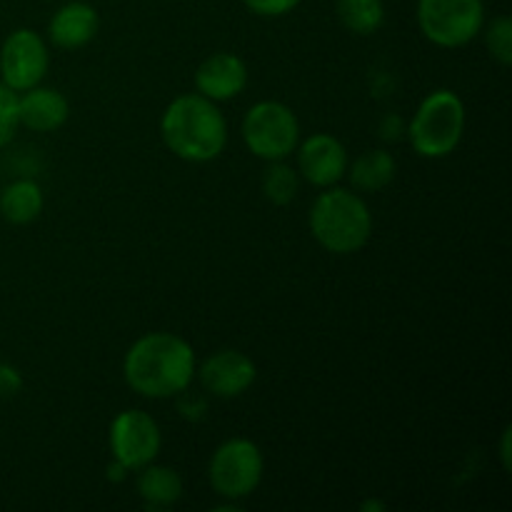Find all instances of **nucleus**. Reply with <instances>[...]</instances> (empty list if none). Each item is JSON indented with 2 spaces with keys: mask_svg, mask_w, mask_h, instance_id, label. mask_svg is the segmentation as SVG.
<instances>
[{
  "mask_svg": "<svg viewBox=\"0 0 512 512\" xmlns=\"http://www.w3.org/2000/svg\"><path fill=\"white\" fill-rule=\"evenodd\" d=\"M193 345L175 333H148L135 340L123 360V378L133 393L150 400L178 398L195 380Z\"/></svg>",
  "mask_w": 512,
  "mask_h": 512,
  "instance_id": "1",
  "label": "nucleus"
},
{
  "mask_svg": "<svg viewBox=\"0 0 512 512\" xmlns=\"http://www.w3.org/2000/svg\"><path fill=\"white\" fill-rule=\"evenodd\" d=\"M160 135L175 158L210 163L228 145V120L218 103L200 93H185L163 110Z\"/></svg>",
  "mask_w": 512,
  "mask_h": 512,
  "instance_id": "2",
  "label": "nucleus"
},
{
  "mask_svg": "<svg viewBox=\"0 0 512 512\" xmlns=\"http://www.w3.org/2000/svg\"><path fill=\"white\" fill-rule=\"evenodd\" d=\"M308 225L320 248L335 255H350L368 245L373 235V213L358 193L330 185L315 198Z\"/></svg>",
  "mask_w": 512,
  "mask_h": 512,
  "instance_id": "3",
  "label": "nucleus"
},
{
  "mask_svg": "<svg viewBox=\"0 0 512 512\" xmlns=\"http://www.w3.org/2000/svg\"><path fill=\"white\" fill-rule=\"evenodd\" d=\"M465 103L458 93L440 88L415 110L408 125V140L420 158H448L465 133Z\"/></svg>",
  "mask_w": 512,
  "mask_h": 512,
  "instance_id": "4",
  "label": "nucleus"
},
{
  "mask_svg": "<svg viewBox=\"0 0 512 512\" xmlns=\"http://www.w3.org/2000/svg\"><path fill=\"white\" fill-rule=\"evenodd\" d=\"M243 143L255 158L288 160L300 143V123L293 108L278 100H260L243 118Z\"/></svg>",
  "mask_w": 512,
  "mask_h": 512,
  "instance_id": "5",
  "label": "nucleus"
},
{
  "mask_svg": "<svg viewBox=\"0 0 512 512\" xmlns=\"http://www.w3.org/2000/svg\"><path fill=\"white\" fill-rule=\"evenodd\" d=\"M265 460L258 445L248 438H230L218 445L208 465L210 488L225 500L250 498L263 480Z\"/></svg>",
  "mask_w": 512,
  "mask_h": 512,
  "instance_id": "6",
  "label": "nucleus"
},
{
  "mask_svg": "<svg viewBox=\"0 0 512 512\" xmlns=\"http://www.w3.org/2000/svg\"><path fill=\"white\" fill-rule=\"evenodd\" d=\"M420 33L438 48H463L485 25L483 0H418Z\"/></svg>",
  "mask_w": 512,
  "mask_h": 512,
  "instance_id": "7",
  "label": "nucleus"
},
{
  "mask_svg": "<svg viewBox=\"0 0 512 512\" xmlns=\"http://www.w3.org/2000/svg\"><path fill=\"white\" fill-rule=\"evenodd\" d=\"M160 448V425L145 410H123L110 423V455L128 473H138L145 465L155 463Z\"/></svg>",
  "mask_w": 512,
  "mask_h": 512,
  "instance_id": "8",
  "label": "nucleus"
},
{
  "mask_svg": "<svg viewBox=\"0 0 512 512\" xmlns=\"http://www.w3.org/2000/svg\"><path fill=\"white\" fill-rule=\"evenodd\" d=\"M50 53L40 33L30 28H18L3 40L0 48V83L15 93L35 88L48 73Z\"/></svg>",
  "mask_w": 512,
  "mask_h": 512,
  "instance_id": "9",
  "label": "nucleus"
},
{
  "mask_svg": "<svg viewBox=\"0 0 512 512\" xmlns=\"http://www.w3.org/2000/svg\"><path fill=\"white\" fill-rule=\"evenodd\" d=\"M195 378L200 380L205 393L213 395V398L233 400L253 388L255 378H258V368H255L253 358H248L240 350L228 348L210 355L195 370Z\"/></svg>",
  "mask_w": 512,
  "mask_h": 512,
  "instance_id": "10",
  "label": "nucleus"
},
{
  "mask_svg": "<svg viewBox=\"0 0 512 512\" xmlns=\"http://www.w3.org/2000/svg\"><path fill=\"white\" fill-rule=\"evenodd\" d=\"M295 155H298V168H295L298 175L315 188L338 185L348 173V150L328 133H313L305 138L295 148Z\"/></svg>",
  "mask_w": 512,
  "mask_h": 512,
  "instance_id": "11",
  "label": "nucleus"
},
{
  "mask_svg": "<svg viewBox=\"0 0 512 512\" xmlns=\"http://www.w3.org/2000/svg\"><path fill=\"white\" fill-rule=\"evenodd\" d=\"M248 88V65L235 53H213L195 70V90L213 103L238 98Z\"/></svg>",
  "mask_w": 512,
  "mask_h": 512,
  "instance_id": "12",
  "label": "nucleus"
},
{
  "mask_svg": "<svg viewBox=\"0 0 512 512\" xmlns=\"http://www.w3.org/2000/svg\"><path fill=\"white\" fill-rule=\"evenodd\" d=\"M70 118V103L58 88H35L18 93V120L33 133H55Z\"/></svg>",
  "mask_w": 512,
  "mask_h": 512,
  "instance_id": "13",
  "label": "nucleus"
},
{
  "mask_svg": "<svg viewBox=\"0 0 512 512\" xmlns=\"http://www.w3.org/2000/svg\"><path fill=\"white\" fill-rule=\"evenodd\" d=\"M98 28V10L90 3H83V0H70V3L60 5L53 18H50L48 38L58 48L78 50L85 48L98 35Z\"/></svg>",
  "mask_w": 512,
  "mask_h": 512,
  "instance_id": "14",
  "label": "nucleus"
},
{
  "mask_svg": "<svg viewBox=\"0 0 512 512\" xmlns=\"http://www.w3.org/2000/svg\"><path fill=\"white\" fill-rule=\"evenodd\" d=\"M140 500L145 508L150 510H165L170 505L178 503L183 498V478L178 470L168 468V465H145L138 470V480H135Z\"/></svg>",
  "mask_w": 512,
  "mask_h": 512,
  "instance_id": "15",
  "label": "nucleus"
},
{
  "mask_svg": "<svg viewBox=\"0 0 512 512\" xmlns=\"http://www.w3.org/2000/svg\"><path fill=\"white\" fill-rule=\"evenodd\" d=\"M45 208V195L35 180L20 178L0 190V215L10 225H30L40 218Z\"/></svg>",
  "mask_w": 512,
  "mask_h": 512,
  "instance_id": "16",
  "label": "nucleus"
},
{
  "mask_svg": "<svg viewBox=\"0 0 512 512\" xmlns=\"http://www.w3.org/2000/svg\"><path fill=\"white\" fill-rule=\"evenodd\" d=\"M395 173H398V163H395L393 155L383 148H375L365 150L353 163H348V173L345 175L360 193H378V190H385L393 183Z\"/></svg>",
  "mask_w": 512,
  "mask_h": 512,
  "instance_id": "17",
  "label": "nucleus"
},
{
  "mask_svg": "<svg viewBox=\"0 0 512 512\" xmlns=\"http://www.w3.org/2000/svg\"><path fill=\"white\" fill-rule=\"evenodd\" d=\"M340 25L355 35H373L385 23L383 0H335Z\"/></svg>",
  "mask_w": 512,
  "mask_h": 512,
  "instance_id": "18",
  "label": "nucleus"
},
{
  "mask_svg": "<svg viewBox=\"0 0 512 512\" xmlns=\"http://www.w3.org/2000/svg\"><path fill=\"white\" fill-rule=\"evenodd\" d=\"M260 188L268 203L273 205H290L298 198L300 190V175L293 165H288L285 160H273L268 163V168L263 170V180H260Z\"/></svg>",
  "mask_w": 512,
  "mask_h": 512,
  "instance_id": "19",
  "label": "nucleus"
},
{
  "mask_svg": "<svg viewBox=\"0 0 512 512\" xmlns=\"http://www.w3.org/2000/svg\"><path fill=\"white\" fill-rule=\"evenodd\" d=\"M485 45H488L490 58H493L495 63L503 65V68H508V65L512 63V18L510 15H498V18H493V23H488V28H485Z\"/></svg>",
  "mask_w": 512,
  "mask_h": 512,
  "instance_id": "20",
  "label": "nucleus"
},
{
  "mask_svg": "<svg viewBox=\"0 0 512 512\" xmlns=\"http://www.w3.org/2000/svg\"><path fill=\"white\" fill-rule=\"evenodd\" d=\"M18 128V93L0 83V148H5L15 138Z\"/></svg>",
  "mask_w": 512,
  "mask_h": 512,
  "instance_id": "21",
  "label": "nucleus"
},
{
  "mask_svg": "<svg viewBox=\"0 0 512 512\" xmlns=\"http://www.w3.org/2000/svg\"><path fill=\"white\" fill-rule=\"evenodd\" d=\"M243 3L250 13L260 15V18H283L298 8L300 0H243Z\"/></svg>",
  "mask_w": 512,
  "mask_h": 512,
  "instance_id": "22",
  "label": "nucleus"
},
{
  "mask_svg": "<svg viewBox=\"0 0 512 512\" xmlns=\"http://www.w3.org/2000/svg\"><path fill=\"white\" fill-rule=\"evenodd\" d=\"M23 390V375L15 365L0 363V400H10Z\"/></svg>",
  "mask_w": 512,
  "mask_h": 512,
  "instance_id": "23",
  "label": "nucleus"
},
{
  "mask_svg": "<svg viewBox=\"0 0 512 512\" xmlns=\"http://www.w3.org/2000/svg\"><path fill=\"white\" fill-rule=\"evenodd\" d=\"M500 460H503V468L510 470V425L503 430V440H500Z\"/></svg>",
  "mask_w": 512,
  "mask_h": 512,
  "instance_id": "24",
  "label": "nucleus"
},
{
  "mask_svg": "<svg viewBox=\"0 0 512 512\" xmlns=\"http://www.w3.org/2000/svg\"><path fill=\"white\" fill-rule=\"evenodd\" d=\"M108 478L113 480V483H120V480L128 478V470H125L123 465L115 463V460H113V465H110V468H108Z\"/></svg>",
  "mask_w": 512,
  "mask_h": 512,
  "instance_id": "25",
  "label": "nucleus"
},
{
  "mask_svg": "<svg viewBox=\"0 0 512 512\" xmlns=\"http://www.w3.org/2000/svg\"><path fill=\"white\" fill-rule=\"evenodd\" d=\"M360 510H363V512H370V510L383 512L385 510V503H380V500H365V503L360 505Z\"/></svg>",
  "mask_w": 512,
  "mask_h": 512,
  "instance_id": "26",
  "label": "nucleus"
}]
</instances>
